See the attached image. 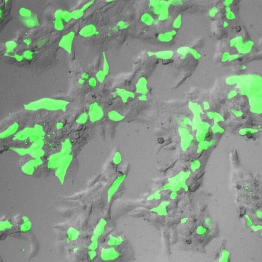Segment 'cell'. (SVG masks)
Wrapping results in <instances>:
<instances>
[{
	"instance_id": "obj_9",
	"label": "cell",
	"mask_w": 262,
	"mask_h": 262,
	"mask_svg": "<svg viewBox=\"0 0 262 262\" xmlns=\"http://www.w3.org/2000/svg\"><path fill=\"white\" fill-rule=\"evenodd\" d=\"M79 231L74 227H70L67 231V239L69 241L76 240L79 238Z\"/></svg>"
},
{
	"instance_id": "obj_24",
	"label": "cell",
	"mask_w": 262,
	"mask_h": 262,
	"mask_svg": "<svg viewBox=\"0 0 262 262\" xmlns=\"http://www.w3.org/2000/svg\"><path fill=\"white\" fill-rule=\"evenodd\" d=\"M247 136H248V137L249 138H251V137H252V135H251V134H249Z\"/></svg>"
},
{
	"instance_id": "obj_23",
	"label": "cell",
	"mask_w": 262,
	"mask_h": 262,
	"mask_svg": "<svg viewBox=\"0 0 262 262\" xmlns=\"http://www.w3.org/2000/svg\"><path fill=\"white\" fill-rule=\"evenodd\" d=\"M158 142L160 143H162L164 142V139H163V138H160L158 139Z\"/></svg>"
},
{
	"instance_id": "obj_2",
	"label": "cell",
	"mask_w": 262,
	"mask_h": 262,
	"mask_svg": "<svg viewBox=\"0 0 262 262\" xmlns=\"http://www.w3.org/2000/svg\"><path fill=\"white\" fill-rule=\"evenodd\" d=\"M120 252L116 250L114 247L103 248L101 251L100 257L104 261H109L116 260L120 256Z\"/></svg>"
},
{
	"instance_id": "obj_12",
	"label": "cell",
	"mask_w": 262,
	"mask_h": 262,
	"mask_svg": "<svg viewBox=\"0 0 262 262\" xmlns=\"http://www.w3.org/2000/svg\"><path fill=\"white\" fill-rule=\"evenodd\" d=\"M17 46V44L15 42L8 41L6 43V47L7 48V52H10Z\"/></svg>"
},
{
	"instance_id": "obj_19",
	"label": "cell",
	"mask_w": 262,
	"mask_h": 262,
	"mask_svg": "<svg viewBox=\"0 0 262 262\" xmlns=\"http://www.w3.org/2000/svg\"><path fill=\"white\" fill-rule=\"evenodd\" d=\"M23 57L27 59H30L32 57V52L29 50H27L24 53Z\"/></svg>"
},
{
	"instance_id": "obj_7",
	"label": "cell",
	"mask_w": 262,
	"mask_h": 262,
	"mask_svg": "<svg viewBox=\"0 0 262 262\" xmlns=\"http://www.w3.org/2000/svg\"><path fill=\"white\" fill-rule=\"evenodd\" d=\"M23 22L26 26L29 28H32L39 25V21L36 16H30L29 17L25 18Z\"/></svg>"
},
{
	"instance_id": "obj_10",
	"label": "cell",
	"mask_w": 262,
	"mask_h": 262,
	"mask_svg": "<svg viewBox=\"0 0 262 262\" xmlns=\"http://www.w3.org/2000/svg\"><path fill=\"white\" fill-rule=\"evenodd\" d=\"M18 125L16 123H15L12 126L10 127V128L6 131H5V133L2 134L1 135V137H2L3 138H4V137L8 136L9 135L13 134L12 133L15 132L16 130V127H17Z\"/></svg>"
},
{
	"instance_id": "obj_16",
	"label": "cell",
	"mask_w": 262,
	"mask_h": 262,
	"mask_svg": "<svg viewBox=\"0 0 262 262\" xmlns=\"http://www.w3.org/2000/svg\"><path fill=\"white\" fill-rule=\"evenodd\" d=\"M11 226V225L7 221L1 222L0 223V231L5 230L6 228H10Z\"/></svg>"
},
{
	"instance_id": "obj_13",
	"label": "cell",
	"mask_w": 262,
	"mask_h": 262,
	"mask_svg": "<svg viewBox=\"0 0 262 262\" xmlns=\"http://www.w3.org/2000/svg\"><path fill=\"white\" fill-rule=\"evenodd\" d=\"M54 27L56 30H62L64 28V25L61 20H56L54 22Z\"/></svg>"
},
{
	"instance_id": "obj_22",
	"label": "cell",
	"mask_w": 262,
	"mask_h": 262,
	"mask_svg": "<svg viewBox=\"0 0 262 262\" xmlns=\"http://www.w3.org/2000/svg\"><path fill=\"white\" fill-rule=\"evenodd\" d=\"M24 43H26L27 45H29L30 44V43H31V40H30V39H25V40H24Z\"/></svg>"
},
{
	"instance_id": "obj_17",
	"label": "cell",
	"mask_w": 262,
	"mask_h": 262,
	"mask_svg": "<svg viewBox=\"0 0 262 262\" xmlns=\"http://www.w3.org/2000/svg\"><path fill=\"white\" fill-rule=\"evenodd\" d=\"M98 247V241L91 242V243L88 247V249L91 251H95Z\"/></svg>"
},
{
	"instance_id": "obj_1",
	"label": "cell",
	"mask_w": 262,
	"mask_h": 262,
	"mask_svg": "<svg viewBox=\"0 0 262 262\" xmlns=\"http://www.w3.org/2000/svg\"><path fill=\"white\" fill-rule=\"evenodd\" d=\"M68 103V102L64 100H57L46 98L32 102L27 105H25V108L28 110H32L42 108L54 110L65 109Z\"/></svg>"
},
{
	"instance_id": "obj_25",
	"label": "cell",
	"mask_w": 262,
	"mask_h": 262,
	"mask_svg": "<svg viewBox=\"0 0 262 262\" xmlns=\"http://www.w3.org/2000/svg\"><path fill=\"white\" fill-rule=\"evenodd\" d=\"M1 16V10H0V17Z\"/></svg>"
},
{
	"instance_id": "obj_21",
	"label": "cell",
	"mask_w": 262,
	"mask_h": 262,
	"mask_svg": "<svg viewBox=\"0 0 262 262\" xmlns=\"http://www.w3.org/2000/svg\"><path fill=\"white\" fill-rule=\"evenodd\" d=\"M89 84L91 85V87H95L96 84V79L94 78H91L90 79H89Z\"/></svg>"
},
{
	"instance_id": "obj_4",
	"label": "cell",
	"mask_w": 262,
	"mask_h": 262,
	"mask_svg": "<svg viewBox=\"0 0 262 262\" xmlns=\"http://www.w3.org/2000/svg\"><path fill=\"white\" fill-rule=\"evenodd\" d=\"M107 222L103 219H101L99 223L96 225L93 232V236L91 239V242L98 241V238L104 232Z\"/></svg>"
},
{
	"instance_id": "obj_3",
	"label": "cell",
	"mask_w": 262,
	"mask_h": 262,
	"mask_svg": "<svg viewBox=\"0 0 262 262\" xmlns=\"http://www.w3.org/2000/svg\"><path fill=\"white\" fill-rule=\"evenodd\" d=\"M74 35V33L73 32H71L63 36L59 43V46L64 49V50L70 53Z\"/></svg>"
},
{
	"instance_id": "obj_8",
	"label": "cell",
	"mask_w": 262,
	"mask_h": 262,
	"mask_svg": "<svg viewBox=\"0 0 262 262\" xmlns=\"http://www.w3.org/2000/svg\"><path fill=\"white\" fill-rule=\"evenodd\" d=\"M123 238L119 236L115 237L112 235L109 236V239L108 241V244L110 246H116L121 244L123 242Z\"/></svg>"
},
{
	"instance_id": "obj_18",
	"label": "cell",
	"mask_w": 262,
	"mask_h": 262,
	"mask_svg": "<svg viewBox=\"0 0 262 262\" xmlns=\"http://www.w3.org/2000/svg\"><path fill=\"white\" fill-rule=\"evenodd\" d=\"M88 256H89V259L91 261H93L96 258V256L97 255V252L95 251H91V250H90V251L88 252Z\"/></svg>"
},
{
	"instance_id": "obj_15",
	"label": "cell",
	"mask_w": 262,
	"mask_h": 262,
	"mask_svg": "<svg viewBox=\"0 0 262 262\" xmlns=\"http://www.w3.org/2000/svg\"><path fill=\"white\" fill-rule=\"evenodd\" d=\"M31 224L29 222H24L21 226V229L23 232H27L30 230L31 228Z\"/></svg>"
},
{
	"instance_id": "obj_20",
	"label": "cell",
	"mask_w": 262,
	"mask_h": 262,
	"mask_svg": "<svg viewBox=\"0 0 262 262\" xmlns=\"http://www.w3.org/2000/svg\"><path fill=\"white\" fill-rule=\"evenodd\" d=\"M11 57L15 58L17 61H19V62L22 61L23 60V56H21V55H19L16 54H15L13 56H11Z\"/></svg>"
},
{
	"instance_id": "obj_11",
	"label": "cell",
	"mask_w": 262,
	"mask_h": 262,
	"mask_svg": "<svg viewBox=\"0 0 262 262\" xmlns=\"http://www.w3.org/2000/svg\"><path fill=\"white\" fill-rule=\"evenodd\" d=\"M20 15L25 18L29 17L31 16V12L30 10L26 8H21L19 10Z\"/></svg>"
},
{
	"instance_id": "obj_14",
	"label": "cell",
	"mask_w": 262,
	"mask_h": 262,
	"mask_svg": "<svg viewBox=\"0 0 262 262\" xmlns=\"http://www.w3.org/2000/svg\"><path fill=\"white\" fill-rule=\"evenodd\" d=\"M102 72L106 76L108 75L109 72V67L105 53H103V68Z\"/></svg>"
},
{
	"instance_id": "obj_5",
	"label": "cell",
	"mask_w": 262,
	"mask_h": 262,
	"mask_svg": "<svg viewBox=\"0 0 262 262\" xmlns=\"http://www.w3.org/2000/svg\"><path fill=\"white\" fill-rule=\"evenodd\" d=\"M96 28L94 25L89 24L82 28L79 32V33L81 36L87 38L93 36L96 33Z\"/></svg>"
},
{
	"instance_id": "obj_6",
	"label": "cell",
	"mask_w": 262,
	"mask_h": 262,
	"mask_svg": "<svg viewBox=\"0 0 262 262\" xmlns=\"http://www.w3.org/2000/svg\"><path fill=\"white\" fill-rule=\"evenodd\" d=\"M116 92L120 97H121L123 102H127L129 98H134L135 97V94L134 93L131 91H128L123 89H117Z\"/></svg>"
}]
</instances>
